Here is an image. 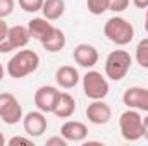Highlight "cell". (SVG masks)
<instances>
[{"instance_id": "obj_26", "label": "cell", "mask_w": 148, "mask_h": 146, "mask_svg": "<svg viewBox=\"0 0 148 146\" xmlns=\"http://www.w3.org/2000/svg\"><path fill=\"white\" fill-rule=\"evenodd\" d=\"M7 35H9V26L3 21V17H0V43L7 38Z\"/></svg>"}, {"instance_id": "obj_16", "label": "cell", "mask_w": 148, "mask_h": 146, "mask_svg": "<svg viewBox=\"0 0 148 146\" xmlns=\"http://www.w3.org/2000/svg\"><path fill=\"white\" fill-rule=\"evenodd\" d=\"M74 112H76V100L69 93H60L55 110H53V115H57L59 119H69Z\"/></svg>"}, {"instance_id": "obj_31", "label": "cell", "mask_w": 148, "mask_h": 146, "mask_svg": "<svg viewBox=\"0 0 148 146\" xmlns=\"http://www.w3.org/2000/svg\"><path fill=\"white\" fill-rule=\"evenodd\" d=\"M5 145V138H3V134L0 132V146H3Z\"/></svg>"}, {"instance_id": "obj_25", "label": "cell", "mask_w": 148, "mask_h": 146, "mask_svg": "<svg viewBox=\"0 0 148 146\" xmlns=\"http://www.w3.org/2000/svg\"><path fill=\"white\" fill-rule=\"evenodd\" d=\"M9 145L10 146H16V145H33V139L31 138H23V136H14L9 139Z\"/></svg>"}, {"instance_id": "obj_12", "label": "cell", "mask_w": 148, "mask_h": 146, "mask_svg": "<svg viewBox=\"0 0 148 146\" xmlns=\"http://www.w3.org/2000/svg\"><path fill=\"white\" fill-rule=\"evenodd\" d=\"M74 62L84 69H91L98 64V50L93 46V45H88V43H81L74 48L73 52Z\"/></svg>"}, {"instance_id": "obj_22", "label": "cell", "mask_w": 148, "mask_h": 146, "mask_svg": "<svg viewBox=\"0 0 148 146\" xmlns=\"http://www.w3.org/2000/svg\"><path fill=\"white\" fill-rule=\"evenodd\" d=\"M16 2L14 0H0V17H7L12 14Z\"/></svg>"}, {"instance_id": "obj_5", "label": "cell", "mask_w": 148, "mask_h": 146, "mask_svg": "<svg viewBox=\"0 0 148 146\" xmlns=\"http://www.w3.org/2000/svg\"><path fill=\"white\" fill-rule=\"evenodd\" d=\"M109 81L98 71H88L83 76V91L90 100H103L109 95Z\"/></svg>"}, {"instance_id": "obj_23", "label": "cell", "mask_w": 148, "mask_h": 146, "mask_svg": "<svg viewBox=\"0 0 148 146\" xmlns=\"http://www.w3.org/2000/svg\"><path fill=\"white\" fill-rule=\"evenodd\" d=\"M127 7H129V0H110L109 10H112V12H122Z\"/></svg>"}, {"instance_id": "obj_10", "label": "cell", "mask_w": 148, "mask_h": 146, "mask_svg": "<svg viewBox=\"0 0 148 146\" xmlns=\"http://www.w3.org/2000/svg\"><path fill=\"white\" fill-rule=\"evenodd\" d=\"M122 102L127 108H134L140 112H148V89L141 86L127 88L122 95Z\"/></svg>"}, {"instance_id": "obj_2", "label": "cell", "mask_w": 148, "mask_h": 146, "mask_svg": "<svg viewBox=\"0 0 148 146\" xmlns=\"http://www.w3.org/2000/svg\"><path fill=\"white\" fill-rule=\"evenodd\" d=\"M103 35L107 36V40H110L112 43L124 46L129 45L134 38V26L119 16H114L110 19H107V23L103 24Z\"/></svg>"}, {"instance_id": "obj_8", "label": "cell", "mask_w": 148, "mask_h": 146, "mask_svg": "<svg viewBox=\"0 0 148 146\" xmlns=\"http://www.w3.org/2000/svg\"><path fill=\"white\" fill-rule=\"evenodd\" d=\"M60 91L55 86H40L35 91V105L43 113H53Z\"/></svg>"}, {"instance_id": "obj_28", "label": "cell", "mask_w": 148, "mask_h": 146, "mask_svg": "<svg viewBox=\"0 0 148 146\" xmlns=\"http://www.w3.org/2000/svg\"><path fill=\"white\" fill-rule=\"evenodd\" d=\"M143 138L148 139V115L143 119Z\"/></svg>"}, {"instance_id": "obj_24", "label": "cell", "mask_w": 148, "mask_h": 146, "mask_svg": "<svg viewBox=\"0 0 148 146\" xmlns=\"http://www.w3.org/2000/svg\"><path fill=\"white\" fill-rule=\"evenodd\" d=\"M47 146H67V139L60 134V136H53L47 139Z\"/></svg>"}, {"instance_id": "obj_30", "label": "cell", "mask_w": 148, "mask_h": 146, "mask_svg": "<svg viewBox=\"0 0 148 146\" xmlns=\"http://www.w3.org/2000/svg\"><path fill=\"white\" fill-rule=\"evenodd\" d=\"M3 74H5V69H3V65L0 64V81L3 79Z\"/></svg>"}, {"instance_id": "obj_14", "label": "cell", "mask_w": 148, "mask_h": 146, "mask_svg": "<svg viewBox=\"0 0 148 146\" xmlns=\"http://www.w3.org/2000/svg\"><path fill=\"white\" fill-rule=\"evenodd\" d=\"M40 43H41V46H43L47 52L57 53V52H60V50L66 46V35H64L62 29H59V28L53 26V29L43 38V40H40Z\"/></svg>"}, {"instance_id": "obj_13", "label": "cell", "mask_w": 148, "mask_h": 146, "mask_svg": "<svg viewBox=\"0 0 148 146\" xmlns=\"http://www.w3.org/2000/svg\"><path fill=\"white\" fill-rule=\"evenodd\" d=\"M60 134L67 139V143H83L88 136V127L79 120H67L62 124Z\"/></svg>"}, {"instance_id": "obj_29", "label": "cell", "mask_w": 148, "mask_h": 146, "mask_svg": "<svg viewBox=\"0 0 148 146\" xmlns=\"http://www.w3.org/2000/svg\"><path fill=\"white\" fill-rule=\"evenodd\" d=\"M147 12H145V31L148 33V9H145Z\"/></svg>"}, {"instance_id": "obj_17", "label": "cell", "mask_w": 148, "mask_h": 146, "mask_svg": "<svg viewBox=\"0 0 148 146\" xmlns=\"http://www.w3.org/2000/svg\"><path fill=\"white\" fill-rule=\"evenodd\" d=\"M43 17L48 21H57L66 12V2L64 0H45L41 7Z\"/></svg>"}, {"instance_id": "obj_27", "label": "cell", "mask_w": 148, "mask_h": 146, "mask_svg": "<svg viewBox=\"0 0 148 146\" xmlns=\"http://www.w3.org/2000/svg\"><path fill=\"white\" fill-rule=\"evenodd\" d=\"M133 5L138 9H148V0H133Z\"/></svg>"}, {"instance_id": "obj_3", "label": "cell", "mask_w": 148, "mask_h": 146, "mask_svg": "<svg viewBox=\"0 0 148 146\" xmlns=\"http://www.w3.org/2000/svg\"><path fill=\"white\" fill-rule=\"evenodd\" d=\"M133 64V57L126 50H114L105 60V76L112 81H121L126 77Z\"/></svg>"}, {"instance_id": "obj_20", "label": "cell", "mask_w": 148, "mask_h": 146, "mask_svg": "<svg viewBox=\"0 0 148 146\" xmlns=\"http://www.w3.org/2000/svg\"><path fill=\"white\" fill-rule=\"evenodd\" d=\"M86 7L88 12H91L93 16H102L103 12L109 10L110 0H86Z\"/></svg>"}, {"instance_id": "obj_21", "label": "cell", "mask_w": 148, "mask_h": 146, "mask_svg": "<svg viewBox=\"0 0 148 146\" xmlns=\"http://www.w3.org/2000/svg\"><path fill=\"white\" fill-rule=\"evenodd\" d=\"M43 2H45V0H19V5H21L23 10L33 12V14H35V12H38V10H41Z\"/></svg>"}, {"instance_id": "obj_6", "label": "cell", "mask_w": 148, "mask_h": 146, "mask_svg": "<svg viewBox=\"0 0 148 146\" xmlns=\"http://www.w3.org/2000/svg\"><path fill=\"white\" fill-rule=\"evenodd\" d=\"M0 119L9 126L23 120V107L12 93H0Z\"/></svg>"}, {"instance_id": "obj_15", "label": "cell", "mask_w": 148, "mask_h": 146, "mask_svg": "<svg viewBox=\"0 0 148 146\" xmlns=\"http://www.w3.org/2000/svg\"><path fill=\"white\" fill-rule=\"evenodd\" d=\"M55 81H57V84L60 88L71 89V88H74L79 83V72H77V69L73 67V65H62L55 72Z\"/></svg>"}, {"instance_id": "obj_11", "label": "cell", "mask_w": 148, "mask_h": 146, "mask_svg": "<svg viewBox=\"0 0 148 146\" xmlns=\"http://www.w3.org/2000/svg\"><path fill=\"white\" fill-rule=\"evenodd\" d=\"M86 119L95 126H103L112 119V108L103 100H91L86 107Z\"/></svg>"}, {"instance_id": "obj_9", "label": "cell", "mask_w": 148, "mask_h": 146, "mask_svg": "<svg viewBox=\"0 0 148 146\" xmlns=\"http://www.w3.org/2000/svg\"><path fill=\"white\" fill-rule=\"evenodd\" d=\"M47 115L41 110H35V112H28L23 117V127L24 132L29 138H40L45 131H47Z\"/></svg>"}, {"instance_id": "obj_19", "label": "cell", "mask_w": 148, "mask_h": 146, "mask_svg": "<svg viewBox=\"0 0 148 146\" xmlns=\"http://www.w3.org/2000/svg\"><path fill=\"white\" fill-rule=\"evenodd\" d=\"M134 57H136V62L140 64L141 69H148V38H143L136 45Z\"/></svg>"}, {"instance_id": "obj_7", "label": "cell", "mask_w": 148, "mask_h": 146, "mask_svg": "<svg viewBox=\"0 0 148 146\" xmlns=\"http://www.w3.org/2000/svg\"><path fill=\"white\" fill-rule=\"evenodd\" d=\"M31 40V35H29V29L28 26H12L9 28V35L7 38L0 43V53H9L12 50H21L28 45V41Z\"/></svg>"}, {"instance_id": "obj_18", "label": "cell", "mask_w": 148, "mask_h": 146, "mask_svg": "<svg viewBox=\"0 0 148 146\" xmlns=\"http://www.w3.org/2000/svg\"><path fill=\"white\" fill-rule=\"evenodd\" d=\"M28 29H29L31 38H35V40L40 41V40H43V38L53 29V26H52L50 21L45 19V17H35V19H31V21L28 23Z\"/></svg>"}, {"instance_id": "obj_1", "label": "cell", "mask_w": 148, "mask_h": 146, "mask_svg": "<svg viewBox=\"0 0 148 146\" xmlns=\"http://www.w3.org/2000/svg\"><path fill=\"white\" fill-rule=\"evenodd\" d=\"M40 67V55L35 50H19L7 62V74L14 79L26 77Z\"/></svg>"}, {"instance_id": "obj_4", "label": "cell", "mask_w": 148, "mask_h": 146, "mask_svg": "<svg viewBox=\"0 0 148 146\" xmlns=\"http://www.w3.org/2000/svg\"><path fill=\"white\" fill-rule=\"evenodd\" d=\"M121 134L126 141H138L143 138V117L140 110L127 108L119 117Z\"/></svg>"}]
</instances>
